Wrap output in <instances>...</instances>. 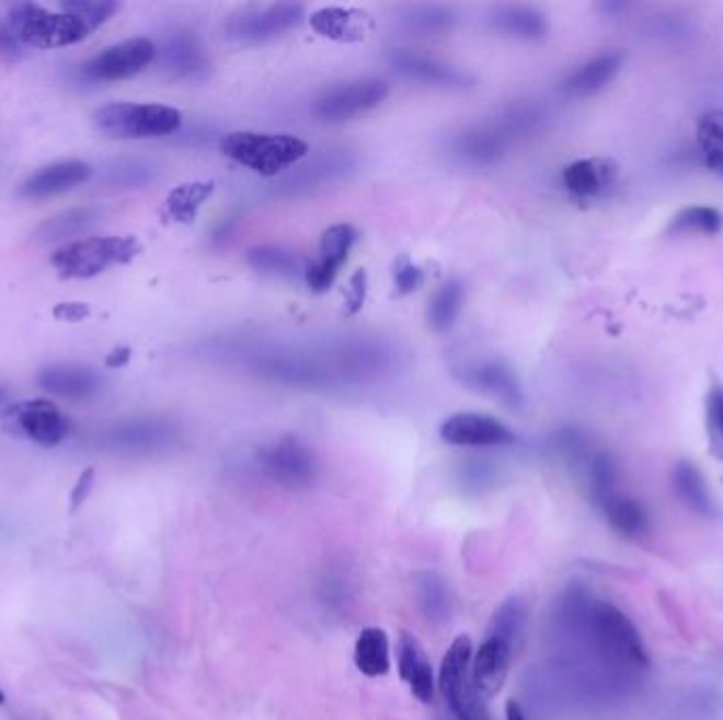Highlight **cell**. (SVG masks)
Instances as JSON below:
<instances>
[{
	"label": "cell",
	"mask_w": 723,
	"mask_h": 720,
	"mask_svg": "<svg viewBox=\"0 0 723 720\" xmlns=\"http://www.w3.org/2000/svg\"><path fill=\"white\" fill-rule=\"evenodd\" d=\"M573 613L595 658L618 683H627L650 667L641 634L620 608L605 601H584L575 604Z\"/></svg>",
	"instance_id": "1"
},
{
	"label": "cell",
	"mask_w": 723,
	"mask_h": 720,
	"mask_svg": "<svg viewBox=\"0 0 723 720\" xmlns=\"http://www.w3.org/2000/svg\"><path fill=\"white\" fill-rule=\"evenodd\" d=\"M220 151L254 174L273 178L299 163L309 147L305 140L290 133L233 131L222 138Z\"/></svg>",
	"instance_id": "2"
},
{
	"label": "cell",
	"mask_w": 723,
	"mask_h": 720,
	"mask_svg": "<svg viewBox=\"0 0 723 720\" xmlns=\"http://www.w3.org/2000/svg\"><path fill=\"white\" fill-rule=\"evenodd\" d=\"M97 131L115 140H149L176 133L181 129V111L163 104L119 102L95 111Z\"/></svg>",
	"instance_id": "3"
},
{
	"label": "cell",
	"mask_w": 723,
	"mask_h": 720,
	"mask_svg": "<svg viewBox=\"0 0 723 720\" xmlns=\"http://www.w3.org/2000/svg\"><path fill=\"white\" fill-rule=\"evenodd\" d=\"M9 31L22 45L56 49L85 40L90 28L70 13H54L34 2H20L9 9Z\"/></svg>",
	"instance_id": "4"
},
{
	"label": "cell",
	"mask_w": 723,
	"mask_h": 720,
	"mask_svg": "<svg viewBox=\"0 0 723 720\" xmlns=\"http://www.w3.org/2000/svg\"><path fill=\"white\" fill-rule=\"evenodd\" d=\"M140 249L136 237H90L66 243L51 256V265L64 279H90L108 267L131 263Z\"/></svg>",
	"instance_id": "5"
},
{
	"label": "cell",
	"mask_w": 723,
	"mask_h": 720,
	"mask_svg": "<svg viewBox=\"0 0 723 720\" xmlns=\"http://www.w3.org/2000/svg\"><path fill=\"white\" fill-rule=\"evenodd\" d=\"M440 690L457 720H491L486 699L472 681V640L457 636L440 665Z\"/></svg>",
	"instance_id": "6"
},
{
	"label": "cell",
	"mask_w": 723,
	"mask_h": 720,
	"mask_svg": "<svg viewBox=\"0 0 723 720\" xmlns=\"http://www.w3.org/2000/svg\"><path fill=\"white\" fill-rule=\"evenodd\" d=\"M2 427L11 436L26 438L38 446L54 449L68 438L70 422L60 408L47 399L11 404L2 410Z\"/></svg>",
	"instance_id": "7"
},
{
	"label": "cell",
	"mask_w": 723,
	"mask_h": 720,
	"mask_svg": "<svg viewBox=\"0 0 723 720\" xmlns=\"http://www.w3.org/2000/svg\"><path fill=\"white\" fill-rule=\"evenodd\" d=\"M305 7L299 2H273L250 4L231 13L225 32L229 38L241 43H263L301 24Z\"/></svg>",
	"instance_id": "8"
},
{
	"label": "cell",
	"mask_w": 723,
	"mask_h": 720,
	"mask_svg": "<svg viewBox=\"0 0 723 720\" xmlns=\"http://www.w3.org/2000/svg\"><path fill=\"white\" fill-rule=\"evenodd\" d=\"M390 85L381 79H356L320 93L313 102V115L326 123H341L364 115L386 102Z\"/></svg>",
	"instance_id": "9"
},
{
	"label": "cell",
	"mask_w": 723,
	"mask_h": 720,
	"mask_svg": "<svg viewBox=\"0 0 723 720\" xmlns=\"http://www.w3.org/2000/svg\"><path fill=\"white\" fill-rule=\"evenodd\" d=\"M157 58V47L151 38H129L119 45L106 47L88 63H83V74L90 81L113 83L140 74Z\"/></svg>",
	"instance_id": "10"
},
{
	"label": "cell",
	"mask_w": 723,
	"mask_h": 720,
	"mask_svg": "<svg viewBox=\"0 0 723 720\" xmlns=\"http://www.w3.org/2000/svg\"><path fill=\"white\" fill-rule=\"evenodd\" d=\"M259 463L273 481L286 488H307L315 480L318 467L311 451L297 438H282L259 452Z\"/></svg>",
	"instance_id": "11"
},
{
	"label": "cell",
	"mask_w": 723,
	"mask_h": 720,
	"mask_svg": "<svg viewBox=\"0 0 723 720\" xmlns=\"http://www.w3.org/2000/svg\"><path fill=\"white\" fill-rule=\"evenodd\" d=\"M443 442L459 449H495L516 442L513 429L481 413H457L440 425Z\"/></svg>",
	"instance_id": "12"
},
{
	"label": "cell",
	"mask_w": 723,
	"mask_h": 720,
	"mask_svg": "<svg viewBox=\"0 0 723 720\" xmlns=\"http://www.w3.org/2000/svg\"><path fill=\"white\" fill-rule=\"evenodd\" d=\"M358 241V233L352 224H332L331 229L324 231L318 258L305 269V281L315 294L329 292L338 275L341 267L345 265L352 247Z\"/></svg>",
	"instance_id": "13"
},
{
	"label": "cell",
	"mask_w": 723,
	"mask_h": 720,
	"mask_svg": "<svg viewBox=\"0 0 723 720\" xmlns=\"http://www.w3.org/2000/svg\"><path fill=\"white\" fill-rule=\"evenodd\" d=\"M393 70L415 83L432 85V88H445V90H461L470 85V77L455 68L447 61L425 56L420 51L411 49H398L390 58Z\"/></svg>",
	"instance_id": "14"
},
{
	"label": "cell",
	"mask_w": 723,
	"mask_h": 720,
	"mask_svg": "<svg viewBox=\"0 0 723 720\" xmlns=\"http://www.w3.org/2000/svg\"><path fill=\"white\" fill-rule=\"evenodd\" d=\"M513 658L514 649L508 642L495 636H486L481 649L472 658V681L484 699H491L502 690Z\"/></svg>",
	"instance_id": "15"
},
{
	"label": "cell",
	"mask_w": 723,
	"mask_h": 720,
	"mask_svg": "<svg viewBox=\"0 0 723 720\" xmlns=\"http://www.w3.org/2000/svg\"><path fill=\"white\" fill-rule=\"evenodd\" d=\"M93 174L90 163L83 161H60L54 165H47L38 172H34L31 178L22 184L20 193L28 199H45L54 197L66 190H72L74 186L88 182Z\"/></svg>",
	"instance_id": "16"
},
{
	"label": "cell",
	"mask_w": 723,
	"mask_h": 720,
	"mask_svg": "<svg viewBox=\"0 0 723 720\" xmlns=\"http://www.w3.org/2000/svg\"><path fill=\"white\" fill-rule=\"evenodd\" d=\"M618 181V165L609 159H579L563 170V184L577 199L605 195Z\"/></svg>",
	"instance_id": "17"
},
{
	"label": "cell",
	"mask_w": 723,
	"mask_h": 720,
	"mask_svg": "<svg viewBox=\"0 0 723 720\" xmlns=\"http://www.w3.org/2000/svg\"><path fill=\"white\" fill-rule=\"evenodd\" d=\"M398 672L422 704H429L434 699L432 663L425 655L422 642L409 631H402L398 640Z\"/></svg>",
	"instance_id": "18"
},
{
	"label": "cell",
	"mask_w": 723,
	"mask_h": 720,
	"mask_svg": "<svg viewBox=\"0 0 723 720\" xmlns=\"http://www.w3.org/2000/svg\"><path fill=\"white\" fill-rule=\"evenodd\" d=\"M157 54L161 66L176 79H197L208 70V58L191 32H172Z\"/></svg>",
	"instance_id": "19"
},
{
	"label": "cell",
	"mask_w": 723,
	"mask_h": 720,
	"mask_svg": "<svg viewBox=\"0 0 723 720\" xmlns=\"http://www.w3.org/2000/svg\"><path fill=\"white\" fill-rule=\"evenodd\" d=\"M466 385L497 399L506 408L518 410L525 404V395L510 368L500 361H486L466 372Z\"/></svg>",
	"instance_id": "20"
},
{
	"label": "cell",
	"mask_w": 723,
	"mask_h": 720,
	"mask_svg": "<svg viewBox=\"0 0 723 720\" xmlns=\"http://www.w3.org/2000/svg\"><path fill=\"white\" fill-rule=\"evenodd\" d=\"M622 54H602L586 63H582L577 70L561 83V91L567 97H588L605 90L620 72L622 68Z\"/></svg>",
	"instance_id": "21"
},
{
	"label": "cell",
	"mask_w": 723,
	"mask_h": 720,
	"mask_svg": "<svg viewBox=\"0 0 723 720\" xmlns=\"http://www.w3.org/2000/svg\"><path fill=\"white\" fill-rule=\"evenodd\" d=\"M38 385L66 399H90L100 387V376L81 365H51L38 374Z\"/></svg>",
	"instance_id": "22"
},
{
	"label": "cell",
	"mask_w": 723,
	"mask_h": 720,
	"mask_svg": "<svg viewBox=\"0 0 723 720\" xmlns=\"http://www.w3.org/2000/svg\"><path fill=\"white\" fill-rule=\"evenodd\" d=\"M174 427L159 420L123 422L106 433V442L123 451H152L174 440Z\"/></svg>",
	"instance_id": "23"
},
{
	"label": "cell",
	"mask_w": 723,
	"mask_h": 720,
	"mask_svg": "<svg viewBox=\"0 0 723 720\" xmlns=\"http://www.w3.org/2000/svg\"><path fill=\"white\" fill-rule=\"evenodd\" d=\"M491 22L502 34L518 40H540L548 34L546 15L533 7H523V4L500 7L493 13Z\"/></svg>",
	"instance_id": "24"
},
{
	"label": "cell",
	"mask_w": 723,
	"mask_h": 720,
	"mask_svg": "<svg viewBox=\"0 0 723 720\" xmlns=\"http://www.w3.org/2000/svg\"><path fill=\"white\" fill-rule=\"evenodd\" d=\"M356 667L368 678H379L390 672V638L381 628H366L360 631L354 647Z\"/></svg>",
	"instance_id": "25"
},
{
	"label": "cell",
	"mask_w": 723,
	"mask_h": 720,
	"mask_svg": "<svg viewBox=\"0 0 723 720\" xmlns=\"http://www.w3.org/2000/svg\"><path fill=\"white\" fill-rule=\"evenodd\" d=\"M673 486H675V492L679 495V499L696 513L711 515L715 511V503H713V497L709 492V486H707L700 469L693 463L681 461V463L675 465Z\"/></svg>",
	"instance_id": "26"
},
{
	"label": "cell",
	"mask_w": 723,
	"mask_h": 720,
	"mask_svg": "<svg viewBox=\"0 0 723 720\" xmlns=\"http://www.w3.org/2000/svg\"><path fill=\"white\" fill-rule=\"evenodd\" d=\"M599 503H601L605 518L618 533H622L627 537L645 533L647 513L631 497H624V495H618L611 490L599 497Z\"/></svg>",
	"instance_id": "27"
},
{
	"label": "cell",
	"mask_w": 723,
	"mask_h": 720,
	"mask_svg": "<svg viewBox=\"0 0 723 720\" xmlns=\"http://www.w3.org/2000/svg\"><path fill=\"white\" fill-rule=\"evenodd\" d=\"M211 193H214V182H186L176 186L165 199L168 218L181 224L195 222L197 213L210 199Z\"/></svg>",
	"instance_id": "28"
},
{
	"label": "cell",
	"mask_w": 723,
	"mask_h": 720,
	"mask_svg": "<svg viewBox=\"0 0 723 720\" xmlns=\"http://www.w3.org/2000/svg\"><path fill=\"white\" fill-rule=\"evenodd\" d=\"M463 299H466V292H463V286L459 279L445 281L429 301V309H427L429 328L438 334L451 330L461 313Z\"/></svg>",
	"instance_id": "29"
},
{
	"label": "cell",
	"mask_w": 723,
	"mask_h": 720,
	"mask_svg": "<svg viewBox=\"0 0 723 720\" xmlns=\"http://www.w3.org/2000/svg\"><path fill=\"white\" fill-rule=\"evenodd\" d=\"M506 144V131L502 129H474V131H466L463 136H459L457 144H455V152L474 163V165H486L493 163Z\"/></svg>",
	"instance_id": "30"
},
{
	"label": "cell",
	"mask_w": 723,
	"mask_h": 720,
	"mask_svg": "<svg viewBox=\"0 0 723 720\" xmlns=\"http://www.w3.org/2000/svg\"><path fill=\"white\" fill-rule=\"evenodd\" d=\"M97 220H100V210H95V208H72V210L60 211L58 216H54L41 224V229L36 231V237L41 241L74 237L91 229Z\"/></svg>",
	"instance_id": "31"
},
{
	"label": "cell",
	"mask_w": 723,
	"mask_h": 720,
	"mask_svg": "<svg viewBox=\"0 0 723 720\" xmlns=\"http://www.w3.org/2000/svg\"><path fill=\"white\" fill-rule=\"evenodd\" d=\"M248 263L252 269L259 270L263 275H272V277H295L299 272L305 275L299 256L295 252L277 247V245H261V247L250 249Z\"/></svg>",
	"instance_id": "32"
},
{
	"label": "cell",
	"mask_w": 723,
	"mask_h": 720,
	"mask_svg": "<svg viewBox=\"0 0 723 720\" xmlns=\"http://www.w3.org/2000/svg\"><path fill=\"white\" fill-rule=\"evenodd\" d=\"M723 229V216L709 206H692L673 216L668 233L673 235H718Z\"/></svg>",
	"instance_id": "33"
},
{
	"label": "cell",
	"mask_w": 723,
	"mask_h": 720,
	"mask_svg": "<svg viewBox=\"0 0 723 720\" xmlns=\"http://www.w3.org/2000/svg\"><path fill=\"white\" fill-rule=\"evenodd\" d=\"M406 31L422 34V36H438L452 28L455 15L451 9L438 7V4H423V7H413L404 13L402 18Z\"/></svg>",
	"instance_id": "34"
},
{
	"label": "cell",
	"mask_w": 723,
	"mask_h": 720,
	"mask_svg": "<svg viewBox=\"0 0 723 720\" xmlns=\"http://www.w3.org/2000/svg\"><path fill=\"white\" fill-rule=\"evenodd\" d=\"M525 622H527V608L518 599H510L504 602L497 613L493 615L489 636H495L504 642H508L513 649L518 647V640L523 638L525 631Z\"/></svg>",
	"instance_id": "35"
},
{
	"label": "cell",
	"mask_w": 723,
	"mask_h": 720,
	"mask_svg": "<svg viewBox=\"0 0 723 720\" xmlns=\"http://www.w3.org/2000/svg\"><path fill=\"white\" fill-rule=\"evenodd\" d=\"M352 11L338 9V7H331V9H322L318 13H313L311 18V26L320 32L322 36H329L334 40H352L356 38L360 31L356 26V18H352Z\"/></svg>",
	"instance_id": "36"
},
{
	"label": "cell",
	"mask_w": 723,
	"mask_h": 720,
	"mask_svg": "<svg viewBox=\"0 0 723 720\" xmlns=\"http://www.w3.org/2000/svg\"><path fill=\"white\" fill-rule=\"evenodd\" d=\"M61 11L79 18L93 32L119 11V4L113 0H70L61 4Z\"/></svg>",
	"instance_id": "37"
},
{
	"label": "cell",
	"mask_w": 723,
	"mask_h": 720,
	"mask_svg": "<svg viewBox=\"0 0 723 720\" xmlns=\"http://www.w3.org/2000/svg\"><path fill=\"white\" fill-rule=\"evenodd\" d=\"M698 140L707 152L709 165L722 167L723 165V113L707 115L698 127Z\"/></svg>",
	"instance_id": "38"
},
{
	"label": "cell",
	"mask_w": 723,
	"mask_h": 720,
	"mask_svg": "<svg viewBox=\"0 0 723 720\" xmlns=\"http://www.w3.org/2000/svg\"><path fill=\"white\" fill-rule=\"evenodd\" d=\"M420 602H422L423 611L427 617H438L443 619L449 608V599H447V588L443 583L440 577H436L434 572H425L422 574L420 581Z\"/></svg>",
	"instance_id": "39"
},
{
	"label": "cell",
	"mask_w": 723,
	"mask_h": 720,
	"mask_svg": "<svg viewBox=\"0 0 723 720\" xmlns=\"http://www.w3.org/2000/svg\"><path fill=\"white\" fill-rule=\"evenodd\" d=\"M393 279H395V288H398V294L400 297H406V294H413L415 290H420L423 286V270L409 263L406 258H402L398 265H395V272H393Z\"/></svg>",
	"instance_id": "40"
},
{
	"label": "cell",
	"mask_w": 723,
	"mask_h": 720,
	"mask_svg": "<svg viewBox=\"0 0 723 720\" xmlns=\"http://www.w3.org/2000/svg\"><path fill=\"white\" fill-rule=\"evenodd\" d=\"M707 422L715 442L723 444V390L715 387L707 397Z\"/></svg>",
	"instance_id": "41"
},
{
	"label": "cell",
	"mask_w": 723,
	"mask_h": 720,
	"mask_svg": "<svg viewBox=\"0 0 723 720\" xmlns=\"http://www.w3.org/2000/svg\"><path fill=\"white\" fill-rule=\"evenodd\" d=\"M149 167L140 163H119L115 170H111V182L119 186H136L149 181Z\"/></svg>",
	"instance_id": "42"
},
{
	"label": "cell",
	"mask_w": 723,
	"mask_h": 720,
	"mask_svg": "<svg viewBox=\"0 0 723 720\" xmlns=\"http://www.w3.org/2000/svg\"><path fill=\"white\" fill-rule=\"evenodd\" d=\"M93 481H95V472L93 467H88L79 480L74 484L72 492H70V511L77 513V511L83 508V503L90 499L91 490H93Z\"/></svg>",
	"instance_id": "43"
},
{
	"label": "cell",
	"mask_w": 723,
	"mask_h": 720,
	"mask_svg": "<svg viewBox=\"0 0 723 720\" xmlns=\"http://www.w3.org/2000/svg\"><path fill=\"white\" fill-rule=\"evenodd\" d=\"M54 317L58 322H68V324H77L90 317V304L85 302H60L54 309Z\"/></svg>",
	"instance_id": "44"
},
{
	"label": "cell",
	"mask_w": 723,
	"mask_h": 720,
	"mask_svg": "<svg viewBox=\"0 0 723 720\" xmlns=\"http://www.w3.org/2000/svg\"><path fill=\"white\" fill-rule=\"evenodd\" d=\"M366 286H368V279H366V272L364 270H356L352 281H349V292H347V302H349V313H358L362 309V304L366 301Z\"/></svg>",
	"instance_id": "45"
},
{
	"label": "cell",
	"mask_w": 723,
	"mask_h": 720,
	"mask_svg": "<svg viewBox=\"0 0 723 720\" xmlns=\"http://www.w3.org/2000/svg\"><path fill=\"white\" fill-rule=\"evenodd\" d=\"M20 56V43L18 38L11 34L9 26L0 24V58L4 60H13Z\"/></svg>",
	"instance_id": "46"
},
{
	"label": "cell",
	"mask_w": 723,
	"mask_h": 720,
	"mask_svg": "<svg viewBox=\"0 0 723 720\" xmlns=\"http://www.w3.org/2000/svg\"><path fill=\"white\" fill-rule=\"evenodd\" d=\"M129 360H131V349H129V347H117V349H113V351L106 356V361H104V363H106V368L115 370V368L127 365Z\"/></svg>",
	"instance_id": "47"
},
{
	"label": "cell",
	"mask_w": 723,
	"mask_h": 720,
	"mask_svg": "<svg viewBox=\"0 0 723 720\" xmlns=\"http://www.w3.org/2000/svg\"><path fill=\"white\" fill-rule=\"evenodd\" d=\"M506 719L527 720L525 719V715H523V710H520V706H518L514 699H510V701H508V706H506Z\"/></svg>",
	"instance_id": "48"
},
{
	"label": "cell",
	"mask_w": 723,
	"mask_h": 720,
	"mask_svg": "<svg viewBox=\"0 0 723 720\" xmlns=\"http://www.w3.org/2000/svg\"><path fill=\"white\" fill-rule=\"evenodd\" d=\"M7 399V393H4V390H0V404Z\"/></svg>",
	"instance_id": "49"
},
{
	"label": "cell",
	"mask_w": 723,
	"mask_h": 720,
	"mask_svg": "<svg viewBox=\"0 0 723 720\" xmlns=\"http://www.w3.org/2000/svg\"><path fill=\"white\" fill-rule=\"evenodd\" d=\"M4 701H7V697H4V693H2V690H0V706H2V704H4Z\"/></svg>",
	"instance_id": "50"
}]
</instances>
